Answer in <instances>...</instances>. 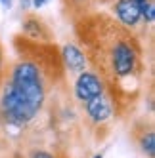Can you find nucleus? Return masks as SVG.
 Listing matches in <instances>:
<instances>
[{"mask_svg": "<svg viewBox=\"0 0 155 158\" xmlns=\"http://www.w3.org/2000/svg\"><path fill=\"white\" fill-rule=\"evenodd\" d=\"M0 4H2L4 8H8V10H10V8H12V0H0Z\"/></svg>", "mask_w": 155, "mask_h": 158, "instance_id": "obj_11", "label": "nucleus"}, {"mask_svg": "<svg viewBox=\"0 0 155 158\" xmlns=\"http://www.w3.org/2000/svg\"><path fill=\"white\" fill-rule=\"evenodd\" d=\"M48 2H50V0H33V6L38 10V8H42V6H46Z\"/></svg>", "mask_w": 155, "mask_h": 158, "instance_id": "obj_9", "label": "nucleus"}, {"mask_svg": "<svg viewBox=\"0 0 155 158\" xmlns=\"http://www.w3.org/2000/svg\"><path fill=\"white\" fill-rule=\"evenodd\" d=\"M136 52L128 40H119L111 52V65L117 76H128L136 69Z\"/></svg>", "mask_w": 155, "mask_h": 158, "instance_id": "obj_2", "label": "nucleus"}, {"mask_svg": "<svg viewBox=\"0 0 155 158\" xmlns=\"http://www.w3.org/2000/svg\"><path fill=\"white\" fill-rule=\"evenodd\" d=\"M115 14L121 19V23L126 25V27L138 25V21L142 19L140 10H138L134 0H119V2L115 4Z\"/></svg>", "mask_w": 155, "mask_h": 158, "instance_id": "obj_4", "label": "nucleus"}, {"mask_svg": "<svg viewBox=\"0 0 155 158\" xmlns=\"http://www.w3.org/2000/svg\"><path fill=\"white\" fill-rule=\"evenodd\" d=\"M44 99V88L40 71L35 63L21 61L12 74V84L2 95L4 116L14 126H23L31 122L38 112Z\"/></svg>", "mask_w": 155, "mask_h": 158, "instance_id": "obj_1", "label": "nucleus"}, {"mask_svg": "<svg viewBox=\"0 0 155 158\" xmlns=\"http://www.w3.org/2000/svg\"><path fill=\"white\" fill-rule=\"evenodd\" d=\"M0 65H2V53H0Z\"/></svg>", "mask_w": 155, "mask_h": 158, "instance_id": "obj_13", "label": "nucleus"}, {"mask_svg": "<svg viewBox=\"0 0 155 158\" xmlns=\"http://www.w3.org/2000/svg\"><path fill=\"white\" fill-rule=\"evenodd\" d=\"M142 149H144V152H148L151 158L155 156V133H148L146 137L142 139Z\"/></svg>", "mask_w": 155, "mask_h": 158, "instance_id": "obj_8", "label": "nucleus"}, {"mask_svg": "<svg viewBox=\"0 0 155 158\" xmlns=\"http://www.w3.org/2000/svg\"><path fill=\"white\" fill-rule=\"evenodd\" d=\"M134 2L140 10L142 19H146L148 23H153V19H155V0H134Z\"/></svg>", "mask_w": 155, "mask_h": 158, "instance_id": "obj_7", "label": "nucleus"}, {"mask_svg": "<svg viewBox=\"0 0 155 158\" xmlns=\"http://www.w3.org/2000/svg\"><path fill=\"white\" fill-rule=\"evenodd\" d=\"M75 95L81 101H84V103H88L90 99L98 95H104V84L100 80V76L94 73H88V71L81 73L75 82Z\"/></svg>", "mask_w": 155, "mask_h": 158, "instance_id": "obj_3", "label": "nucleus"}, {"mask_svg": "<svg viewBox=\"0 0 155 158\" xmlns=\"http://www.w3.org/2000/svg\"><path fill=\"white\" fill-rule=\"evenodd\" d=\"M33 158H54V156L48 154V152H35V154H33Z\"/></svg>", "mask_w": 155, "mask_h": 158, "instance_id": "obj_10", "label": "nucleus"}, {"mask_svg": "<svg viewBox=\"0 0 155 158\" xmlns=\"http://www.w3.org/2000/svg\"><path fill=\"white\" fill-rule=\"evenodd\" d=\"M86 112L90 114L92 120L96 122H104L111 116V103L104 97V95H98L94 99H90L86 103Z\"/></svg>", "mask_w": 155, "mask_h": 158, "instance_id": "obj_5", "label": "nucleus"}, {"mask_svg": "<svg viewBox=\"0 0 155 158\" xmlns=\"http://www.w3.org/2000/svg\"><path fill=\"white\" fill-rule=\"evenodd\" d=\"M61 57H63L65 65L69 67V71H73V73H82V71H84L86 57H84V53H82L79 48L73 46V44H67V46L63 48Z\"/></svg>", "mask_w": 155, "mask_h": 158, "instance_id": "obj_6", "label": "nucleus"}, {"mask_svg": "<svg viewBox=\"0 0 155 158\" xmlns=\"http://www.w3.org/2000/svg\"><path fill=\"white\" fill-rule=\"evenodd\" d=\"M94 158H104V156H102V154H96V156H94Z\"/></svg>", "mask_w": 155, "mask_h": 158, "instance_id": "obj_12", "label": "nucleus"}]
</instances>
